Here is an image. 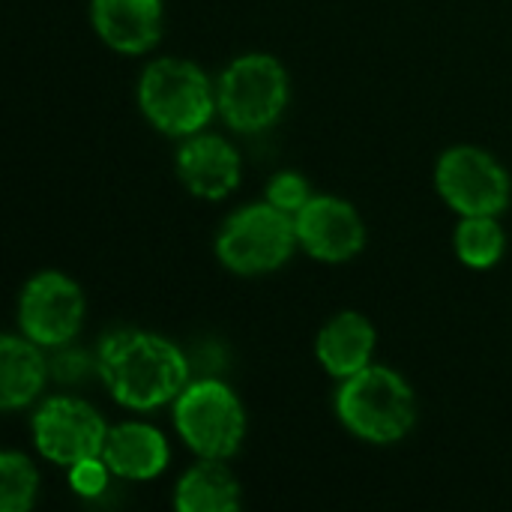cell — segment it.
<instances>
[{"instance_id":"8","label":"cell","mask_w":512,"mask_h":512,"mask_svg":"<svg viewBox=\"0 0 512 512\" xmlns=\"http://www.w3.org/2000/svg\"><path fill=\"white\" fill-rule=\"evenodd\" d=\"M108 426L99 411L72 396H54L42 402L33 417V444L36 450L63 468H72L84 459L102 456Z\"/></svg>"},{"instance_id":"9","label":"cell","mask_w":512,"mask_h":512,"mask_svg":"<svg viewBox=\"0 0 512 512\" xmlns=\"http://www.w3.org/2000/svg\"><path fill=\"white\" fill-rule=\"evenodd\" d=\"M84 321V294L81 288L57 273L45 270L36 273L18 300V324L27 339L42 348H63L69 345Z\"/></svg>"},{"instance_id":"3","label":"cell","mask_w":512,"mask_h":512,"mask_svg":"<svg viewBox=\"0 0 512 512\" xmlns=\"http://www.w3.org/2000/svg\"><path fill=\"white\" fill-rule=\"evenodd\" d=\"M138 105L159 132L186 138L201 132L219 108L201 66L180 57H159L141 72Z\"/></svg>"},{"instance_id":"16","label":"cell","mask_w":512,"mask_h":512,"mask_svg":"<svg viewBox=\"0 0 512 512\" xmlns=\"http://www.w3.org/2000/svg\"><path fill=\"white\" fill-rule=\"evenodd\" d=\"M174 507L180 512H234L240 507V480L225 459H201L180 477Z\"/></svg>"},{"instance_id":"17","label":"cell","mask_w":512,"mask_h":512,"mask_svg":"<svg viewBox=\"0 0 512 512\" xmlns=\"http://www.w3.org/2000/svg\"><path fill=\"white\" fill-rule=\"evenodd\" d=\"M507 246L504 228L495 216H465L456 228V255L474 270H489L501 261Z\"/></svg>"},{"instance_id":"20","label":"cell","mask_w":512,"mask_h":512,"mask_svg":"<svg viewBox=\"0 0 512 512\" xmlns=\"http://www.w3.org/2000/svg\"><path fill=\"white\" fill-rule=\"evenodd\" d=\"M108 477H111V468L105 465L102 456L84 459L69 468V486L81 498H99L108 489Z\"/></svg>"},{"instance_id":"21","label":"cell","mask_w":512,"mask_h":512,"mask_svg":"<svg viewBox=\"0 0 512 512\" xmlns=\"http://www.w3.org/2000/svg\"><path fill=\"white\" fill-rule=\"evenodd\" d=\"M90 372H99V363H90L87 354L81 351H63L54 363H51V375L63 384H78L81 378H87Z\"/></svg>"},{"instance_id":"12","label":"cell","mask_w":512,"mask_h":512,"mask_svg":"<svg viewBox=\"0 0 512 512\" xmlns=\"http://www.w3.org/2000/svg\"><path fill=\"white\" fill-rule=\"evenodd\" d=\"M90 18L105 45L123 54H144L162 33V0H93Z\"/></svg>"},{"instance_id":"6","label":"cell","mask_w":512,"mask_h":512,"mask_svg":"<svg viewBox=\"0 0 512 512\" xmlns=\"http://www.w3.org/2000/svg\"><path fill=\"white\" fill-rule=\"evenodd\" d=\"M174 426L201 459H231L246 435L240 399L219 378H198L174 399Z\"/></svg>"},{"instance_id":"15","label":"cell","mask_w":512,"mask_h":512,"mask_svg":"<svg viewBox=\"0 0 512 512\" xmlns=\"http://www.w3.org/2000/svg\"><path fill=\"white\" fill-rule=\"evenodd\" d=\"M42 345L27 336H3L0 342V405L3 411L27 408L45 387L51 366L45 363Z\"/></svg>"},{"instance_id":"19","label":"cell","mask_w":512,"mask_h":512,"mask_svg":"<svg viewBox=\"0 0 512 512\" xmlns=\"http://www.w3.org/2000/svg\"><path fill=\"white\" fill-rule=\"evenodd\" d=\"M309 198H312L309 183H306L300 174H294V171L276 174V177L270 180V186H267V201H270L273 207L291 213V216H297V213L306 207Z\"/></svg>"},{"instance_id":"2","label":"cell","mask_w":512,"mask_h":512,"mask_svg":"<svg viewBox=\"0 0 512 512\" xmlns=\"http://www.w3.org/2000/svg\"><path fill=\"white\" fill-rule=\"evenodd\" d=\"M336 414L348 432L369 444H396L417 420L414 390L384 366H366L345 378L336 393Z\"/></svg>"},{"instance_id":"18","label":"cell","mask_w":512,"mask_h":512,"mask_svg":"<svg viewBox=\"0 0 512 512\" xmlns=\"http://www.w3.org/2000/svg\"><path fill=\"white\" fill-rule=\"evenodd\" d=\"M39 477L24 453L0 456V510L27 512L36 501Z\"/></svg>"},{"instance_id":"11","label":"cell","mask_w":512,"mask_h":512,"mask_svg":"<svg viewBox=\"0 0 512 512\" xmlns=\"http://www.w3.org/2000/svg\"><path fill=\"white\" fill-rule=\"evenodd\" d=\"M180 183L204 201L228 198L240 183V156L219 135H189L177 153Z\"/></svg>"},{"instance_id":"13","label":"cell","mask_w":512,"mask_h":512,"mask_svg":"<svg viewBox=\"0 0 512 512\" xmlns=\"http://www.w3.org/2000/svg\"><path fill=\"white\" fill-rule=\"evenodd\" d=\"M102 459L120 480H153L168 468V441L147 423H120L108 429Z\"/></svg>"},{"instance_id":"1","label":"cell","mask_w":512,"mask_h":512,"mask_svg":"<svg viewBox=\"0 0 512 512\" xmlns=\"http://www.w3.org/2000/svg\"><path fill=\"white\" fill-rule=\"evenodd\" d=\"M96 363V375L114 402L129 411H153L174 402L192 372L186 354L174 342L141 330H117L105 336Z\"/></svg>"},{"instance_id":"4","label":"cell","mask_w":512,"mask_h":512,"mask_svg":"<svg viewBox=\"0 0 512 512\" xmlns=\"http://www.w3.org/2000/svg\"><path fill=\"white\" fill-rule=\"evenodd\" d=\"M222 120L237 132L273 126L288 105V72L273 54H243L225 66L216 84Z\"/></svg>"},{"instance_id":"7","label":"cell","mask_w":512,"mask_h":512,"mask_svg":"<svg viewBox=\"0 0 512 512\" xmlns=\"http://www.w3.org/2000/svg\"><path fill=\"white\" fill-rule=\"evenodd\" d=\"M441 198L462 216H498L510 204L507 168L480 147H450L435 168Z\"/></svg>"},{"instance_id":"10","label":"cell","mask_w":512,"mask_h":512,"mask_svg":"<svg viewBox=\"0 0 512 512\" xmlns=\"http://www.w3.org/2000/svg\"><path fill=\"white\" fill-rule=\"evenodd\" d=\"M300 246L318 261H348L363 252L366 225L360 213L336 195H312L294 216Z\"/></svg>"},{"instance_id":"14","label":"cell","mask_w":512,"mask_h":512,"mask_svg":"<svg viewBox=\"0 0 512 512\" xmlns=\"http://www.w3.org/2000/svg\"><path fill=\"white\" fill-rule=\"evenodd\" d=\"M318 363L333 375V378H351L360 369L372 366L375 354V330L360 312H339L330 318L315 342Z\"/></svg>"},{"instance_id":"5","label":"cell","mask_w":512,"mask_h":512,"mask_svg":"<svg viewBox=\"0 0 512 512\" xmlns=\"http://www.w3.org/2000/svg\"><path fill=\"white\" fill-rule=\"evenodd\" d=\"M297 225L294 216L264 204H249L237 210L216 237L219 261L240 276H258L279 270L297 249Z\"/></svg>"}]
</instances>
